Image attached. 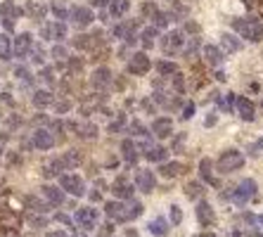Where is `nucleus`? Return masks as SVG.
<instances>
[{
    "instance_id": "nucleus-62",
    "label": "nucleus",
    "mask_w": 263,
    "mask_h": 237,
    "mask_svg": "<svg viewBox=\"0 0 263 237\" xmlns=\"http://www.w3.org/2000/svg\"><path fill=\"white\" fill-rule=\"evenodd\" d=\"M259 147H263V138H261V140H259Z\"/></svg>"
},
{
    "instance_id": "nucleus-61",
    "label": "nucleus",
    "mask_w": 263,
    "mask_h": 237,
    "mask_svg": "<svg viewBox=\"0 0 263 237\" xmlns=\"http://www.w3.org/2000/svg\"><path fill=\"white\" fill-rule=\"evenodd\" d=\"M126 237H140V235H138L135 230H126Z\"/></svg>"
},
{
    "instance_id": "nucleus-5",
    "label": "nucleus",
    "mask_w": 263,
    "mask_h": 237,
    "mask_svg": "<svg viewBox=\"0 0 263 237\" xmlns=\"http://www.w3.org/2000/svg\"><path fill=\"white\" fill-rule=\"evenodd\" d=\"M74 218H76V223L83 230H93V228H98V221L100 216L95 209H90V206H83V209H76V214H74Z\"/></svg>"
},
{
    "instance_id": "nucleus-44",
    "label": "nucleus",
    "mask_w": 263,
    "mask_h": 237,
    "mask_svg": "<svg viewBox=\"0 0 263 237\" xmlns=\"http://www.w3.org/2000/svg\"><path fill=\"white\" fill-rule=\"evenodd\" d=\"M171 223H173V226H180V223H183V211H180V206H171Z\"/></svg>"
},
{
    "instance_id": "nucleus-29",
    "label": "nucleus",
    "mask_w": 263,
    "mask_h": 237,
    "mask_svg": "<svg viewBox=\"0 0 263 237\" xmlns=\"http://www.w3.org/2000/svg\"><path fill=\"white\" fill-rule=\"evenodd\" d=\"M220 45H223L225 53H237V50H242V43L235 36H230V33H223V36H220Z\"/></svg>"
},
{
    "instance_id": "nucleus-34",
    "label": "nucleus",
    "mask_w": 263,
    "mask_h": 237,
    "mask_svg": "<svg viewBox=\"0 0 263 237\" xmlns=\"http://www.w3.org/2000/svg\"><path fill=\"white\" fill-rule=\"evenodd\" d=\"M0 59H12V41L5 33L0 36Z\"/></svg>"
},
{
    "instance_id": "nucleus-17",
    "label": "nucleus",
    "mask_w": 263,
    "mask_h": 237,
    "mask_svg": "<svg viewBox=\"0 0 263 237\" xmlns=\"http://www.w3.org/2000/svg\"><path fill=\"white\" fill-rule=\"evenodd\" d=\"M235 107H237V114H240L244 121H254L256 107H254V102L249 97H235Z\"/></svg>"
},
{
    "instance_id": "nucleus-31",
    "label": "nucleus",
    "mask_w": 263,
    "mask_h": 237,
    "mask_svg": "<svg viewBox=\"0 0 263 237\" xmlns=\"http://www.w3.org/2000/svg\"><path fill=\"white\" fill-rule=\"evenodd\" d=\"M62 169H64V162H62V159H55V162H50L43 166V176L45 178H55V176H59Z\"/></svg>"
},
{
    "instance_id": "nucleus-46",
    "label": "nucleus",
    "mask_w": 263,
    "mask_h": 237,
    "mask_svg": "<svg viewBox=\"0 0 263 237\" xmlns=\"http://www.w3.org/2000/svg\"><path fill=\"white\" fill-rule=\"evenodd\" d=\"M41 78H43L48 86H55V71H53L50 66H45L43 71H41Z\"/></svg>"
},
{
    "instance_id": "nucleus-28",
    "label": "nucleus",
    "mask_w": 263,
    "mask_h": 237,
    "mask_svg": "<svg viewBox=\"0 0 263 237\" xmlns=\"http://www.w3.org/2000/svg\"><path fill=\"white\" fill-rule=\"evenodd\" d=\"M157 36H159V29H157V26H147V29H143V33H140V43H143L145 50L154 48V41H157Z\"/></svg>"
},
{
    "instance_id": "nucleus-9",
    "label": "nucleus",
    "mask_w": 263,
    "mask_h": 237,
    "mask_svg": "<svg viewBox=\"0 0 263 237\" xmlns=\"http://www.w3.org/2000/svg\"><path fill=\"white\" fill-rule=\"evenodd\" d=\"M0 14H2L5 26L12 29V26H14V19H17L19 14H24V10H22V7H17L12 0H2V5H0Z\"/></svg>"
},
{
    "instance_id": "nucleus-25",
    "label": "nucleus",
    "mask_w": 263,
    "mask_h": 237,
    "mask_svg": "<svg viewBox=\"0 0 263 237\" xmlns=\"http://www.w3.org/2000/svg\"><path fill=\"white\" fill-rule=\"evenodd\" d=\"M204 62H207L209 66H218L220 62H223V53H220L216 45H207V48H204Z\"/></svg>"
},
{
    "instance_id": "nucleus-19",
    "label": "nucleus",
    "mask_w": 263,
    "mask_h": 237,
    "mask_svg": "<svg viewBox=\"0 0 263 237\" xmlns=\"http://www.w3.org/2000/svg\"><path fill=\"white\" fill-rule=\"evenodd\" d=\"M41 192L45 194V199H48L53 206L64 204V190H59V187H55V185H43Z\"/></svg>"
},
{
    "instance_id": "nucleus-60",
    "label": "nucleus",
    "mask_w": 263,
    "mask_h": 237,
    "mask_svg": "<svg viewBox=\"0 0 263 237\" xmlns=\"http://www.w3.org/2000/svg\"><path fill=\"white\" fill-rule=\"evenodd\" d=\"M48 237H69V235H66V233H50Z\"/></svg>"
},
{
    "instance_id": "nucleus-6",
    "label": "nucleus",
    "mask_w": 263,
    "mask_h": 237,
    "mask_svg": "<svg viewBox=\"0 0 263 237\" xmlns=\"http://www.w3.org/2000/svg\"><path fill=\"white\" fill-rule=\"evenodd\" d=\"M69 19L74 22L76 29H88L93 24V19H95V14H93L90 7H74V10L69 12Z\"/></svg>"
},
{
    "instance_id": "nucleus-2",
    "label": "nucleus",
    "mask_w": 263,
    "mask_h": 237,
    "mask_svg": "<svg viewBox=\"0 0 263 237\" xmlns=\"http://www.w3.org/2000/svg\"><path fill=\"white\" fill-rule=\"evenodd\" d=\"M244 166V154L240 150H225L218 157V171L220 173H232Z\"/></svg>"
},
{
    "instance_id": "nucleus-16",
    "label": "nucleus",
    "mask_w": 263,
    "mask_h": 237,
    "mask_svg": "<svg viewBox=\"0 0 263 237\" xmlns=\"http://www.w3.org/2000/svg\"><path fill=\"white\" fill-rule=\"evenodd\" d=\"M105 211H107V216H109L111 221H119V223L128 221V214H126V204H123V202H107V204H105Z\"/></svg>"
},
{
    "instance_id": "nucleus-30",
    "label": "nucleus",
    "mask_w": 263,
    "mask_h": 237,
    "mask_svg": "<svg viewBox=\"0 0 263 237\" xmlns=\"http://www.w3.org/2000/svg\"><path fill=\"white\" fill-rule=\"evenodd\" d=\"M199 176H202V180H207V183H216V180H213L211 159H202V162H199Z\"/></svg>"
},
{
    "instance_id": "nucleus-59",
    "label": "nucleus",
    "mask_w": 263,
    "mask_h": 237,
    "mask_svg": "<svg viewBox=\"0 0 263 237\" xmlns=\"http://www.w3.org/2000/svg\"><path fill=\"white\" fill-rule=\"evenodd\" d=\"M57 221H62V223H69V218L64 214H57Z\"/></svg>"
},
{
    "instance_id": "nucleus-8",
    "label": "nucleus",
    "mask_w": 263,
    "mask_h": 237,
    "mask_svg": "<svg viewBox=\"0 0 263 237\" xmlns=\"http://www.w3.org/2000/svg\"><path fill=\"white\" fill-rule=\"evenodd\" d=\"M31 45H33V36H31V33H29V31L19 33V36L14 38V43H12V55H14V57H26L29 50H31Z\"/></svg>"
},
{
    "instance_id": "nucleus-48",
    "label": "nucleus",
    "mask_w": 263,
    "mask_h": 237,
    "mask_svg": "<svg viewBox=\"0 0 263 237\" xmlns=\"http://www.w3.org/2000/svg\"><path fill=\"white\" fill-rule=\"evenodd\" d=\"M53 57H55L57 62H59V59H66V50L62 45H55V48H53Z\"/></svg>"
},
{
    "instance_id": "nucleus-43",
    "label": "nucleus",
    "mask_w": 263,
    "mask_h": 237,
    "mask_svg": "<svg viewBox=\"0 0 263 237\" xmlns=\"http://www.w3.org/2000/svg\"><path fill=\"white\" fill-rule=\"evenodd\" d=\"M64 166H76L78 162H81V154H76V150H71V152H66L64 154Z\"/></svg>"
},
{
    "instance_id": "nucleus-50",
    "label": "nucleus",
    "mask_w": 263,
    "mask_h": 237,
    "mask_svg": "<svg viewBox=\"0 0 263 237\" xmlns=\"http://www.w3.org/2000/svg\"><path fill=\"white\" fill-rule=\"evenodd\" d=\"M69 109H71V102H69V100L57 102V114H64V112H69Z\"/></svg>"
},
{
    "instance_id": "nucleus-4",
    "label": "nucleus",
    "mask_w": 263,
    "mask_h": 237,
    "mask_svg": "<svg viewBox=\"0 0 263 237\" xmlns=\"http://www.w3.org/2000/svg\"><path fill=\"white\" fill-rule=\"evenodd\" d=\"M256 190H259L256 180H254V178H244V180L237 185V190L232 192V202H235V204H247L254 194H256Z\"/></svg>"
},
{
    "instance_id": "nucleus-33",
    "label": "nucleus",
    "mask_w": 263,
    "mask_h": 237,
    "mask_svg": "<svg viewBox=\"0 0 263 237\" xmlns=\"http://www.w3.org/2000/svg\"><path fill=\"white\" fill-rule=\"evenodd\" d=\"M74 128L78 130L81 138H95V135H98V126H95V123H76Z\"/></svg>"
},
{
    "instance_id": "nucleus-23",
    "label": "nucleus",
    "mask_w": 263,
    "mask_h": 237,
    "mask_svg": "<svg viewBox=\"0 0 263 237\" xmlns=\"http://www.w3.org/2000/svg\"><path fill=\"white\" fill-rule=\"evenodd\" d=\"M147 228H150V233H152L154 237H164V235H168V221H166V218H161V216L152 218Z\"/></svg>"
},
{
    "instance_id": "nucleus-42",
    "label": "nucleus",
    "mask_w": 263,
    "mask_h": 237,
    "mask_svg": "<svg viewBox=\"0 0 263 237\" xmlns=\"http://www.w3.org/2000/svg\"><path fill=\"white\" fill-rule=\"evenodd\" d=\"M26 206H31L33 211H41V214H45V211H48V204L38 202L36 197H26Z\"/></svg>"
},
{
    "instance_id": "nucleus-26",
    "label": "nucleus",
    "mask_w": 263,
    "mask_h": 237,
    "mask_svg": "<svg viewBox=\"0 0 263 237\" xmlns=\"http://www.w3.org/2000/svg\"><path fill=\"white\" fill-rule=\"evenodd\" d=\"M131 10V0H109V14L121 19L126 12Z\"/></svg>"
},
{
    "instance_id": "nucleus-7",
    "label": "nucleus",
    "mask_w": 263,
    "mask_h": 237,
    "mask_svg": "<svg viewBox=\"0 0 263 237\" xmlns=\"http://www.w3.org/2000/svg\"><path fill=\"white\" fill-rule=\"evenodd\" d=\"M135 185H138V190H143V192H152L154 185H157L154 171H150V169H135Z\"/></svg>"
},
{
    "instance_id": "nucleus-18",
    "label": "nucleus",
    "mask_w": 263,
    "mask_h": 237,
    "mask_svg": "<svg viewBox=\"0 0 263 237\" xmlns=\"http://www.w3.org/2000/svg\"><path fill=\"white\" fill-rule=\"evenodd\" d=\"M143 150H145V157H147L150 162H157V164H164L166 157H168V150L161 147V145H150V142H147Z\"/></svg>"
},
{
    "instance_id": "nucleus-53",
    "label": "nucleus",
    "mask_w": 263,
    "mask_h": 237,
    "mask_svg": "<svg viewBox=\"0 0 263 237\" xmlns=\"http://www.w3.org/2000/svg\"><path fill=\"white\" fill-rule=\"evenodd\" d=\"M183 142H185V135L180 133V135H178V140L173 142V152H175V150H180V147H183Z\"/></svg>"
},
{
    "instance_id": "nucleus-24",
    "label": "nucleus",
    "mask_w": 263,
    "mask_h": 237,
    "mask_svg": "<svg viewBox=\"0 0 263 237\" xmlns=\"http://www.w3.org/2000/svg\"><path fill=\"white\" fill-rule=\"evenodd\" d=\"M121 152H123V159L128 164H135L138 157H140V154H138V147H135V142H133L131 138H126V140L121 142Z\"/></svg>"
},
{
    "instance_id": "nucleus-35",
    "label": "nucleus",
    "mask_w": 263,
    "mask_h": 237,
    "mask_svg": "<svg viewBox=\"0 0 263 237\" xmlns=\"http://www.w3.org/2000/svg\"><path fill=\"white\" fill-rule=\"evenodd\" d=\"M152 19H154V26H157V29H166V26H168V22H171V14H166V12H161V10H157L152 14Z\"/></svg>"
},
{
    "instance_id": "nucleus-55",
    "label": "nucleus",
    "mask_w": 263,
    "mask_h": 237,
    "mask_svg": "<svg viewBox=\"0 0 263 237\" xmlns=\"http://www.w3.org/2000/svg\"><path fill=\"white\" fill-rule=\"evenodd\" d=\"M111 235V226H105L102 230H100V235L98 237H109Z\"/></svg>"
},
{
    "instance_id": "nucleus-40",
    "label": "nucleus",
    "mask_w": 263,
    "mask_h": 237,
    "mask_svg": "<svg viewBox=\"0 0 263 237\" xmlns=\"http://www.w3.org/2000/svg\"><path fill=\"white\" fill-rule=\"evenodd\" d=\"M53 12H55V17L59 19V22H64V19H69V12H66L64 2H53Z\"/></svg>"
},
{
    "instance_id": "nucleus-21",
    "label": "nucleus",
    "mask_w": 263,
    "mask_h": 237,
    "mask_svg": "<svg viewBox=\"0 0 263 237\" xmlns=\"http://www.w3.org/2000/svg\"><path fill=\"white\" fill-rule=\"evenodd\" d=\"M111 192L116 194L119 199H131L133 197V185L126 180V178H116L114 185H111Z\"/></svg>"
},
{
    "instance_id": "nucleus-1",
    "label": "nucleus",
    "mask_w": 263,
    "mask_h": 237,
    "mask_svg": "<svg viewBox=\"0 0 263 237\" xmlns=\"http://www.w3.org/2000/svg\"><path fill=\"white\" fill-rule=\"evenodd\" d=\"M232 29L240 33L242 38L252 41V43H259L263 38V26L256 17H244V19H235L232 22Z\"/></svg>"
},
{
    "instance_id": "nucleus-63",
    "label": "nucleus",
    "mask_w": 263,
    "mask_h": 237,
    "mask_svg": "<svg viewBox=\"0 0 263 237\" xmlns=\"http://www.w3.org/2000/svg\"><path fill=\"white\" fill-rule=\"evenodd\" d=\"M259 221H261V223H263V216H259Z\"/></svg>"
},
{
    "instance_id": "nucleus-47",
    "label": "nucleus",
    "mask_w": 263,
    "mask_h": 237,
    "mask_svg": "<svg viewBox=\"0 0 263 237\" xmlns=\"http://www.w3.org/2000/svg\"><path fill=\"white\" fill-rule=\"evenodd\" d=\"M173 86H175V93H180V95L185 93V86H183V74H180V71H175V74H173Z\"/></svg>"
},
{
    "instance_id": "nucleus-49",
    "label": "nucleus",
    "mask_w": 263,
    "mask_h": 237,
    "mask_svg": "<svg viewBox=\"0 0 263 237\" xmlns=\"http://www.w3.org/2000/svg\"><path fill=\"white\" fill-rule=\"evenodd\" d=\"M192 117H195V105H192V102H187L185 109H183V118L187 121V118H192Z\"/></svg>"
},
{
    "instance_id": "nucleus-15",
    "label": "nucleus",
    "mask_w": 263,
    "mask_h": 237,
    "mask_svg": "<svg viewBox=\"0 0 263 237\" xmlns=\"http://www.w3.org/2000/svg\"><path fill=\"white\" fill-rule=\"evenodd\" d=\"M90 83H93V88H98V90L107 88L111 83V71L107 69V66H100V69H95V71H93V76H90Z\"/></svg>"
},
{
    "instance_id": "nucleus-41",
    "label": "nucleus",
    "mask_w": 263,
    "mask_h": 237,
    "mask_svg": "<svg viewBox=\"0 0 263 237\" xmlns=\"http://www.w3.org/2000/svg\"><path fill=\"white\" fill-rule=\"evenodd\" d=\"M14 76H17L19 81H24V83H31V81H33L31 71H29L26 66H17V69H14Z\"/></svg>"
},
{
    "instance_id": "nucleus-52",
    "label": "nucleus",
    "mask_w": 263,
    "mask_h": 237,
    "mask_svg": "<svg viewBox=\"0 0 263 237\" xmlns=\"http://www.w3.org/2000/svg\"><path fill=\"white\" fill-rule=\"evenodd\" d=\"M121 126H123V117H119V121H116V123H111V126H109V133H116V130H121Z\"/></svg>"
},
{
    "instance_id": "nucleus-64",
    "label": "nucleus",
    "mask_w": 263,
    "mask_h": 237,
    "mask_svg": "<svg viewBox=\"0 0 263 237\" xmlns=\"http://www.w3.org/2000/svg\"><path fill=\"white\" fill-rule=\"evenodd\" d=\"M202 237H213V235H202Z\"/></svg>"
},
{
    "instance_id": "nucleus-13",
    "label": "nucleus",
    "mask_w": 263,
    "mask_h": 237,
    "mask_svg": "<svg viewBox=\"0 0 263 237\" xmlns=\"http://www.w3.org/2000/svg\"><path fill=\"white\" fill-rule=\"evenodd\" d=\"M43 38H50V41H64L66 38V24L64 22L45 24L43 26Z\"/></svg>"
},
{
    "instance_id": "nucleus-45",
    "label": "nucleus",
    "mask_w": 263,
    "mask_h": 237,
    "mask_svg": "<svg viewBox=\"0 0 263 237\" xmlns=\"http://www.w3.org/2000/svg\"><path fill=\"white\" fill-rule=\"evenodd\" d=\"M197 48H199V41L197 38H192L190 41V45H187V50H185V57L192 62V57H197Z\"/></svg>"
},
{
    "instance_id": "nucleus-22",
    "label": "nucleus",
    "mask_w": 263,
    "mask_h": 237,
    "mask_svg": "<svg viewBox=\"0 0 263 237\" xmlns=\"http://www.w3.org/2000/svg\"><path fill=\"white\" fill-rule=\"evenodd\" d=\"M22 10H24V14H29L31 19L41 22V19L45 17V12H48V7H45V5H41V2H33V0H29V2L24 5Z\"/></svg>"
},
{
    "instance_id": "nucleus-27",
    "label": "nucleus",
    "mask_w": 263,
    "mask_h": 237,
    "mask_svg": "<svg viewBox=\"0 0 263 237\" xmlns=\"http://www.w3.org/2000/svg\"><path fill=\"white\" fill-rule=\"evenodd\" d=\"M53 102H55V97H53L50 90H36V93H33V105H36L38 109L50 107Z\"/></svg>"
},
{
    "instance_id": "nucleus-20",
    "label": "nucleus",
    "mask_w": 263,
    "mask_h": 237,
    "mask_svg": "<svg viewBox=\"0 0 263 237\" xmlns=\"http://www.w3.org/2000/svg\"><path fill=\"white\" fill-rule=\"evenodd\" d=\"M195 214H197V221L202 226H211V223L216 221V214H213V209H211L207 202H199L197 209H195Z\"/></svg>"
},
{
    "instance_id": "nucleus-36",
    "label": "nucleus",
    "mask_w": 263,
    "mask_h": 237,
    "mask_svg": "<svg viewBox=\"0 0 263 237\" xmlns=\"http://www.w3.org/2000/svg\"><path fill=\"white\" fill-rule=\"evenodd\" d=\"M29 53H31V62H33V64H43V62H45V50L41 48V45H31V50H29Z\"/></svg>"
},
{
    "instance_id": "nucleus-57",
    "label": "nucleus",
    "mask_w": 263,
    "mask_h": 237,
    "mask_svg": "<svg viewBox=\"0 0 263 237\" xmlns=\"http://www.w3.org/2000/svg\"><path fill=\"white\" fill-rule=\"evenodd\" d=\"M213 123H216V117H213V114H209V117H207V126H213Z\"/></svg>"
},
{
    "instance_id": "nucleus-39",
    "label": "nucleus",
    "mask_w": 263,
    "mask_h": 237,
    "mask_svg": "<svg viewBox=\"0 0 263 237\" xmlns=\"http://www.w3.org/2000/svg\"><path fill=\"white\" fill-rule=\"evenodd\" d=\"M143 204H140V202H131V204L126 206V214H128V221H131V218H138V216H143Z\"/></svg>"
},
{
    "instance_id": "nucleus-38",
    "label": "nucleus",
    "mask_w": 263,
    "mask_h": 237,
    "mask_svg": "<svg viewBox=\"0 0 263 237\" xmlns=\"http://www.w3.org/2000/svg\"><path fill=\"white\" fill-rule=\"evenodd\" d=\"M157 71L161 76H173L175 71H178V66H175L173 62H159V64H157Z\"/></svg>"
},
{
    "instance_id": "nucleus-11",
    "label": "nucleus",
    "mask_w": 263,
    "mask_h": 237,
    "mask_svg": "<svg viewBox=\"0 0 263 237\" xmlns=\"http://www.w3.org/2000/svg\"><path fill=\"white\" fill-rule=\"evenodd\" d=\"M150 66H152V62H150V57L145 53H135L131 57V64H128V71L135 76H143L150 71Z\"/></svg>"
},
{
    "instance_id": "nucleus-51",
    "label": "nucleus",
    "mask_w": 263,
    "mask_h": 237,
    "mask_svg": "<svg viewBox=\"0 0 263 237\" xmlns=\"http://www.w3.org/2000/svg\"><path fill=\"white\" fill-rule=\"evenodd\" d=\"M131 130L135 133V135H143V138H145V135H150V133L145 130V126H143V123H133V126H131Z\"/></svg>"
},
{
    "instance_id": "nucleus-58",
    "label": "nucleus",
    "mask_w": 263,
    "mask_h": 237,
    "mask_svg": "<svg viewBox=\"0 0 263 237\" xmlns=\"http://www.w3.org/2000/svg\"><path fill=\"white\" fill-rule=\"evenodd\" d=\"M93 2H95L98 7H105V5H109V0H93Z\"/></svg>"
},
{
    "instance_id": "nucleus-14",
    "label": "nucleus",
    "mask_w": 263,
    "mask_h": 237,
    "mask_svg": "<svg viewBox=\"0 0 263 237\" xmlns=\"http://www.w3.org/2000/svg\"><path fill=\"white\" fill-rule=\"evenodd\" d=\"M152 133L157 135V138H168V135H173V121H171L168 117L154 118Z\"/></svg>"
},
{
    "instance_id": "nucleus-12",
    "label": "nucleus",
    "mask_w": 263,
    "mask_h": 237,
    "mask_svg": "<svg viewBox=\"0 0 263 237\" xmlns=\"http://www.w3.org/2000/svg\"><path fill=\"white\" fill-rule=\"evenodd\" d=\"M33 147L41 152H48L55 147V138H53V133L45 128H38L36 133H33Z\"/></svg>"
},
{
    "instance_id": "nucleus-54",
    "label": "nucleus",
    "mask_w": 263,
    "mask_h": 237,
    "mask_svg": "<svg viewBox=\"0 0 263 237\" xmlns=\"http://www.w3.org/2000/svg\"><path fill=\"white\" fill-rule=\"evenodd\" d=\"M71 69H74V71H81V69H83V62H81V59H71Z\"/></svg>"
},
{
    "instance_id": "nucleus-56",
    "label": "nucleus",
    "mask_w": 263,
    "mask_h": 237,
    "mask_svg": "<svg viewBox=\"0 0 263 237\" xmlns=\"http://www.w3.org/2000/svg\"><path fill=\"white\" fill-rule=\"evenodd\" d=\"M187 31H199V24H195V22H187Z\"/></svg>"
},
{
    "instance_id": "nucleus-32",
    "label": "nucleus",
    "mask_w": 263,
    "mask_h": 237,
    "mask_svg": "<svg viewBox=\"0 0 263 237\" xmlns=\"http://www.w3.org/2000/svg\"><path fill=\"white\" fill-rule=\"evenodd\" d=\"M159 171H161V176H164V178H175V176H180V173H183V164H178V162L164 164Z\"/></svg>"
},
{
    "instance_id": "nucleus-10",
    "label": "nucleus",
    "mask_w": 263,
    "mask_h": 237,
    "mask_svg": "<svg viewBox=\"0 0 263 237\" xmlns=\"http://www.w3.org/2000/svg\"><path fill=\"white\" fill-rule=\"evenodd\" d=\"M183 33L180 31H171V33H166L164 38H161V48H164V53L166 55H175V53H180V48H183Z\"/></svg>"
},
{
    "instance_id": "nucleus-37",
    "label": "nucleus",
    "mask_w": 263,
    "mask_h": 237,
    "mask_svg": "<svg viewBox=\"0 0 263 237\" xmlns=\"http://www.w3.org/2000/svg\"><path fill=\"white\" fill-rule=\"evenodd\" d=\"M185 194L190 197V199H199V197L204 194V190H202V185L199 183H187L185 185Z\"/></svg>"
},
{
    "instance_id": "nucleus-3",
    "label": "nucleus",
    "mask_w": 263,
    "mask_h": 237,
    "mask_svg": "<svg viewBox=\"0 0 263 237\" xmlns=\"http://www.w3.org/2000/svg\"><path fill=\"white\" fill-rule=\"evenodd\" d=\"M59 187L66 190L69 194H74V197H83V194H86V183H83V178H78L76 173L59 176Z\"/></svg>"
}]
</instances>
